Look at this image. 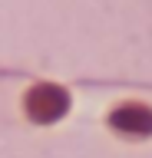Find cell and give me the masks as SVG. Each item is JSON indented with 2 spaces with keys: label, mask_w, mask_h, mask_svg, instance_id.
Listing matches in <instances>:
<instances>
[{
  "label": "cell",
  "mask_w": 152,
  "mask_h": 158,
  "mask_svg": "<svg viewBox=\"0 0 152 158\" xmlns=\"http://www.w3.org/2000/svg\"><path fill=\"white\" fill-rule=\"evenodd\" d=\"M112 125L122 128V132H136V135H145L152 128V115L139 106H126L119 112H112Z\"/></svg>",
  "instance_id": "6da1fadb"
}]
</instances>
